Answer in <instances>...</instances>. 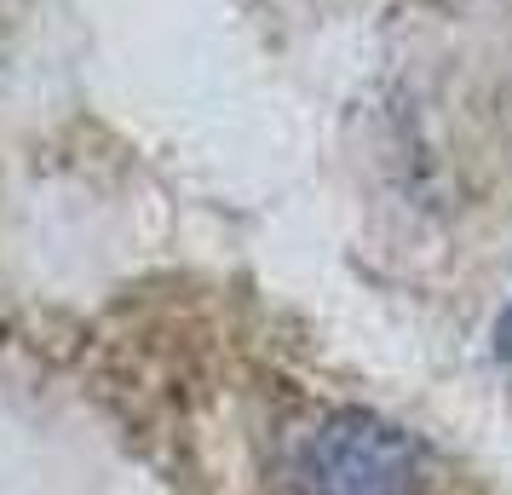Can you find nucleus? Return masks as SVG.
Segmentation results:
<instances>
[{"mask_svg":"<svg viewBox=\"0 0 512 495\" xmlns=\"http://www.w3.org/2000/svg\"><path fill=\"white\" fill-rule=\"evenodd\" d=\"M495 346H501V357H512V311L501 317V329H495Z\"/></svg>","mask_w":512,"mask_h":495,"instance_id":"f03ea898","label":"nucleus"},{"mask_svg":"<svg viewBox=\"0 0 512 495\" xmlns=\"http://www.w3.org/2000/svg\"><path fill=\"white\" fill-rule=\"evenodd\" d=\"M300 484L311 495H409L415 449L374 415H334L305 438Z\"/></svg>","mask_w":512,"mask_h":495,"instance_id":"f257e3e1","label":"nucleus"}]
</instances>
